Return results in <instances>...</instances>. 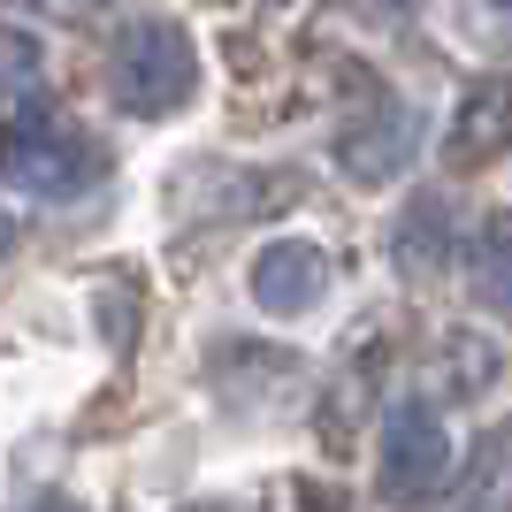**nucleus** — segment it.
<instances>
[{"instance_id":"obj_4","label":"nucleus","mask_w":512,"mask_h":512,"mask_svg":"<svg viewBox=\"0 0 512 512\" xmlns=\"http://www.w3.org/2000/svg\"><path fill=\"white\" fill-rule=\"evenodd\" d=\"M413 146H421V123H413V107L375 100L360 123H344V130H337V169L352 176V184H390V176L413 161Z\"/></svg>"},{"instance_id":"obj_16","label":"nucleus","mask_w":512,"mask_h":512,"mask_svg":"<svg viewBox=\"0 0 512 512\" xmlns=\"http://www.w3.org/2000/svg\"><path fill=\"white\" fill-rule=\"evenodd\" d=\"M8 245H16V222H8V207H0V260H8Z\"/></svg>"},{"instance_id":"obj_12","label":"nucleus","mask_w":512,"mask_h":512,"mask_svg":"<svg viewBox=\"0 0 512 512\" xmlns=\"http://www.w3.org/2000/svg\"><path fill=\"white\" fill-rule=\"evenodd\" d=\"M352 16H367V23H383V31H390V23L421 16V0H352Z\"/></svg>"},{"instance_id":"obj_2","label":"nucleus","mask_w":512,"mask_h":512,"mask_svg":"<svg viewBox=\"0 0 512 512\" xmlns=\"http://www.w3.org/2000/svg\"><path fill=\"white\" fill-rule=\"evenodd\" d=\"M107 92L130 115H176V107L199 92V46L184 23L169 16H138L115 31L107 46Z\"/></svg>"},{"instance_id":"obj_15","label":"nucleus","mask_w":512,"mask_h":512,"mask_svg":"<svg viewBox=\"0 0 512 512\" xmlns=\"http://www.w3.org/2000/svg\"><path fill=\"white\" fill-rule=\"evenodd\" d=\"M16 512H85V505H77V497H62V490H39V497H23Z\"/></svg>"},{"instance_id":"obj_8","label":"nucleus","mask_w":512,"mask_h":512,"mask_svg":"<svg viewBox=\"0 0 512 512\" xmlns=\"http://www.w3.org/2000/svg\"><path fill=\"white\" fill-rule=\"evenodd\" d=\"M46 85V54L31 31H16V23H0V107L31 100V92Z\"/></svg>"},{"instance_id":"obj_11","label":"nucleus","mask_w":512,"mask_h":512,"mask_svg":"<svg viewBox=\"0 0 512 512\" xmlns=\"http://www.w3.org/2000/svg\"><path fill=\"white\" fill-rule=\"evenodd\" d=\"M444 360H451V383H459V390H490V375H497V360H490V344H482V337H451Z\"/></svg>"},{"instance_id":"obj_17","label":"nucleus","mask_w":512,"mask_h":512,"mask_svg":"<svg viewBox=\"0 0 512 512\" xmlns=\"http://www.w3.org/2000/svg\"><path fill=\"white\" fill-rule=\"evenodd\" d=\"M192 512H222V505H192Z\"/></svg>"},{"instance_id":"obj_3","label":"nucleus","mask_w":512,"mask_h":512,"mask_svg":"<svg viewBox=\"0 0 512 512\" xmlns=\"http://www.w3.org/2000/svg\"><path fill=\"white\" fill-rule=\"evenodd\" d=\"M375 474H383V497H390V505H428V497L444 490V474H451V436H444V421H436V406H428V398L390 406L383 451H375Z\"/></svg>"},{"instance_id":"obj_18","label":"nucleus","mask_w":512,"mask_h":512,"mask_svg":"<svg viewBox=\"0 0 512 512\" xmlns=\"http://www.w3.org/2000/svg\"><path fill=\"white\" fill-rule=\"evenodd\" d=\"M276 8H283V0H276Z\"/></svg>"},{"instance_id":"obj_9","label":"nucleus","mask_w":512,"mask_h":512,"mask_svg":"<svg viewBox=\"0 0 512 512\" xmlns=\"http://www.w3.org/2000/svg\"><path fill=\"white\" fill-rule=\"evenodd\" d=\"M398 260H406V268H436V260H444V199H421V207H413V230H398Z\"/></svg>"},{"instance_id":"obj_1","label":"nucleus","mask_w":512,"mask_h":512,"mask_svg":"<svg viewBox=\"0 0 512 512\" xmlns=\"http://www.w3.org/2000/svg\"><path fill=\"white\" fill-rule=\"evenodd\" d=\"M107 176V153L85 123H69L54 107H23L16 123H0V184L23 199H85Z\"/></svg>"},{"instance_id":"obj_14","label":"nucleus","mask_w":512,"mask_h":512,"mask_svg":"<svg viewBox=\"0 0 512 512\" xmlns=\"http://www.w3.org/2000/svg\"><path fill=\"white\" fill-rule=\"evenodd\" d=\"M299 512H344V497L321 490V482H299Z\"/></svg>"},{"instance_id":"obj_7","label":"nucleus","mask_w":512,"mask_h":512,"mask_svg":"<svg viewBox=\"0 0 512 512\" xmlns=\"http://www.w3.org/2000/svg\"><path fill=\"white\" fill-rule=\"evenodd\" d=\"M467 283H474V299H482V306H497V314L512 321V214H490V222L474 230Z\"/></svg>"},{"instance_id":"obj_10","label":"nucleus","mask_w":512,"mask_h":512,"mask_svg":"<svg viewBox=\"0 0 512 512\" xmlns=\"http://www.w3.org/2000/svg\"><path fill=\"white\" fill-rule=\"evenodd\" d=\"M459 31H467L474 46L505 54L512 46V0H459Z\"/></svg>"},{"instance_id":"obj_13","label":"nucleus","mask_w":512,"mask_h":512,"mask_svg":"<svg viewBox=\"0 0 512 512\" xmlns=\"http://www.w3.org/2000/svg\"><path fill=\"white\" fill-rule=\"evenodd\" d=\"M8 8H31V16H54V23H77V16H92L100 0H8Z\"/></svg>"},{"instance_id":"obj_5","label":"nucleus","mask_w":512,"mask_h":512,"mask_svg":"<svg viewBox=\"0 0 512 512\" xmlns=\"http://www.w3.org/2000/svg\"><path fill=\"white\" fill-rule=\"evenodd\" d=\"M512 146V77H490L474 85L451 115V138H444V169H482Z\"/></svg>"},{"instance_id":"obj_6","label":"nucleus","mask_w":512,"mask_h":512,"mask_svg":"<svg viewBox=\"0 0 512 512\" xmlns=\"http://www.w3.org/2000/svg\"><path fill=\"white\" fill-rule=\"evenodd\" d=\"M321 291H329V260L306 237H283L253 260V299L268 314H306V306H321Z\"/></svg>"}]
</instances>
